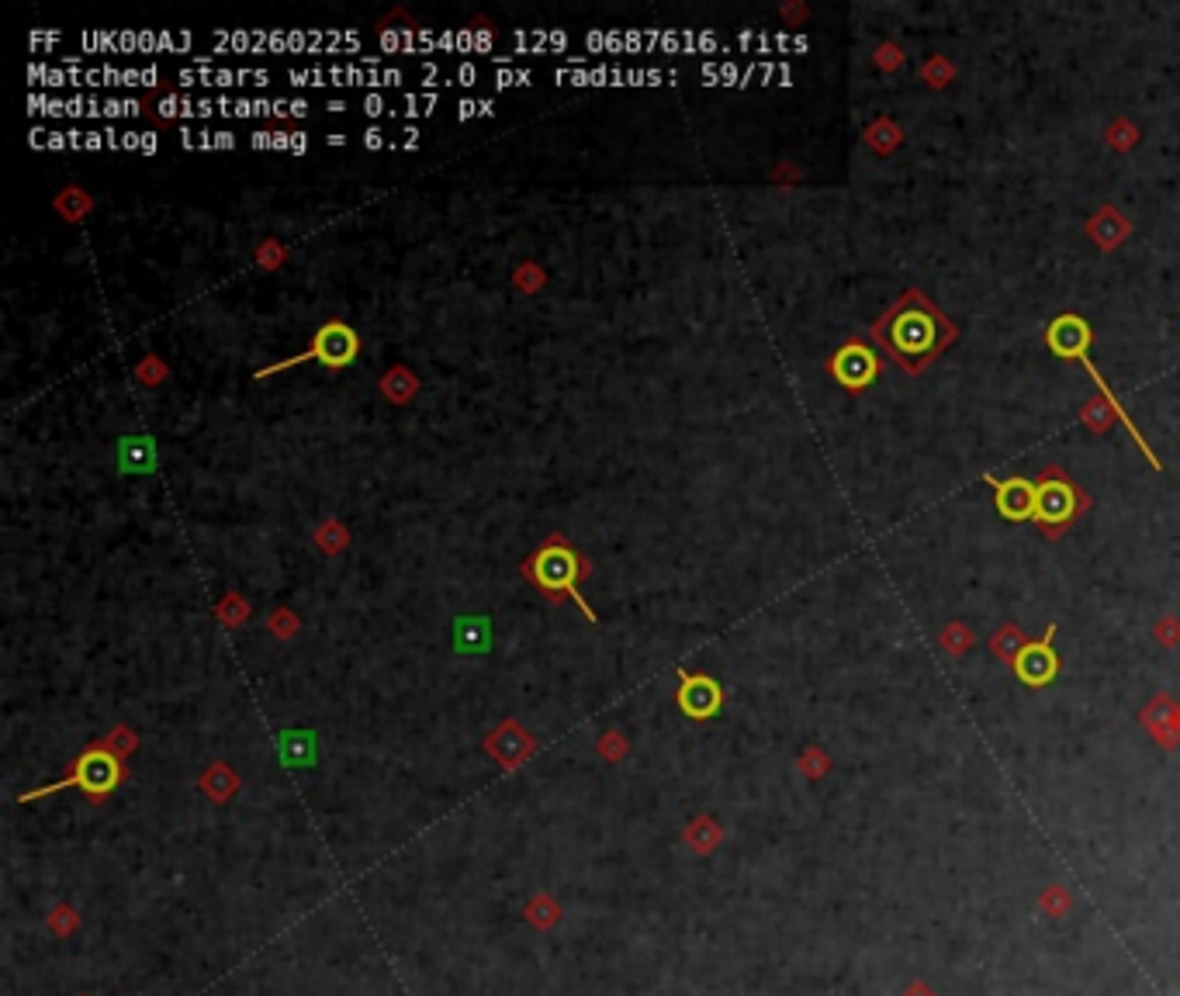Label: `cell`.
<instances>
[{"label":"cell","instance_id":"2e32d148","mask_svg":"<svg viewBox=\"0 0 1180 996\" xmlns=\"http://www.w3.org/2000/svg\"><path fill=\"white\" fill-rule=\"evenodd\" d=\"M530 751H533V741L523 734L520 727H516V723H506V727H502L499 734L488 741V754H492V758H499L506 768H516Z\"/></svg>","mask_w":1180,"mask_h":996},{"label":"cell","instance_id":"e0dca14e","mask_svg":"<svg viewBox=\"0 0 1180 996\" xmlns=\"http://www.w3.org/2000/svg\"><path fill=\"white\" fill-rule=\"evenodd\" d=\"M201 789H205L215 803H229L239 789V775L232 772L229 765H212L205 775H201Z\"/></svg>","mask_w":1180,"mask_h":996},{"label":"cell","instance_id":"277c9868","mask_svg":"<svg viewBox=\"0 0 1180 996\" xmlns=\"http://www.w3.org/2000/svg\"><path fill=\"white\" fill-rule=\"evenodd\" d=\"M215 42L229 45V49H250V52H312V56H343L347 49H360V35L340 32V28H305V32H215Z\"/></svg>","mask_w":1180,"mask_h":996},{"label":"cell","instance_id":"8fae6325","mask_svg":"<svg viewBox=\"0 0 1180 996\" xmlns=\"http://www.w3.org/2000/svg\"><path fill=\"white\" fill-rule=\"evenodd\" d=\"M1052 637H1056V626H1049L1039 640H1025V644L1018 647V654L1011 658L1014 675H1018L1028 689H1042V685H1049L1052 678L1059 675V658H1056V651H1052Z\"/></svg>","mask_w":1180,"mask_h":996},{"label":"cell","instance_id":"7c38bea8","mask_svg":"<svg viewBox=\"0 0 1180 996\" xmlns=\"http://www.w3.org/2000/svg\"><path fill=\"white\" fill-rule=\"evenodd\" d=\"M675 703H679V709L689 720H710L724 706V689H720L717 678L703 675V671H679Z\"/></svg>","mask_w":1180,"mask_h":996},{"label":"cell","instance_id":"ffe728a7","mask_svg":"<svg viewBox=\"0 0 1180 996\" xmlns=\"http://www.w3.org/2000/svg\"><path fill=\"white\" fill-rule=\"evenodd\" d=\"M526 920H530L533 927H540V931H547V927H554L561 920V907L551 900V896H533L530 903H526Z\"/></svg>","mask_w":1180,"mask_h":996},{"label":"cell","instance_id":"44dd1931","mask_svg":"<svg viewBox=\"0 0 1180 996\" xmlns=\"http://www.w3.org/2000/svg\"><path fill=\"white\" fill-rule=\"evenodd\" d=\"M180 139L187 149H232L236 146V135L232 132H191V128H180Z\"/></svg>","mask_w":1180,"mask_h":996},{"label":"cell","instance_id":"52a82bcc","mask_svg":"<svg viewBox=\"0 0 1180 996\" xmlns=\"http://www.w3.org/2000/svg\"><path fill=\"white\" fill-rule=\"evenodd\" d=\"M163 118H302L308 115L305 101H239V97H180L170 94L160 101Z\"/></svg>","mask_w":1180,"mask_h":996},{"label":"cell","instance_id":"f1b7e54d","mask_svg":"<svg viewBox=\"0 0 1180 996\" xmlns=\"http://www.w3.org/2000/svg\"><path fill=\"white\" fill-rule=\"evenodd\" d=\"M104 744H108V747H115V751H118V754H122V758H125V754H129V751H132V747H135V737H132V734H129V730H125V727H118V730H115V734H108V737H104Z\"/></svg>","mask_w":1180,"mask_h":996},{"label":"cell","instance_id":"484cf974","mask_svg":"<svg viewBox=\"0 0 1180 996\" xmlns=\"http://www.w3.org/2000/svg\"><path fill=\"white\" fill-rule=\"evenodd\" d=\"M533 73L530 70H509V66H499L495 70V87H523V83H530Z\"/></svg>","mask_w":1180,"mask_h":996},{"label":"cell","instance_id":"5b68a950","mask_svg":"<svg viewBox=\"0 0 1180 996\" xmlns=\"http://www.w3.org/2000/svg\"><path fill=\"white\" fill-rule=\"evenodd\" d=\"M1046 343H1049V350L1056 353V357H1063V360H1080V364L1087 367V374L1094 377V384L1097 388H1101V395L1108 398L1111 402V412H1115V419H1122V426L1129 429L1132 433V440L1139 443V450L1142 454H1146L1149 460H1153V467L1156 471H1160V460H1156V454L1153 450H1149V443L1142 440V433L1136 429V422L1129 419V415H1125V409H1122V402H1118L1115 395H1111V388L1108 384H1104V377L1094 371V360H1091V343H1094V332H1091V326H1087L1084 319H1080V315H1073V312H1066V315H1059V319H1052L1049 322V329H1046Z\"/></svg>","mask_w":1180,"mask_h":996},{"label":"cell","instance_id":"d6986e66","mask_svg":"<svg viewBox=\"0 0 1180 996\" xmlns=\"http://www.w3.org/2000/svg\"><path fill=\"white\" fill-rule=\"evenodd\" d=\"M720 827L713 824L710 817H696L693 824H689V830H686V844L693 851H700V855H706V851H713L720 844Z\"/></svg>","mask_w":1180,"mask_h":996},{"label":"cell","instance_id":"83f0119b","mask_svg":"<svg viewBox=\"0 0 1180 996\" xmlns=\"http://www.w3.org/2000/svg\"><path fill=\"white\" fill-rule=\"evenodd\" d=\"M360 111H364V115H371V118H378V115H392V104H388L381 94H367L364 101H360Z\"/></svg>","mask_w":1180,"mask_h":996},{"label":"cell","instance_id":"6da1fadb","mask_svg":"<svg viewBox=\"0 0 1180 996\" xmlns=\"http://www.w3.org/2000/svg\"><path fill=\"white\" fill-rule=\"evenodd\" d=\"M959 329L942 315V308L911 288L890 305V312L869 329V339L883 346V353L907 374H921L931 367L952 343Z\"/></svg>","mask_w":1180,"mask_h":996},{"label":"cell","instance_id":"9c48e42d","mask_svg":"<svg viewBox=\"0 0 1180 996\" xmlns=\"http://www.w3.org/2000/svg\"><path fill=\"white\" fill-rule=\"evenodd\" d=\"M828 371L845 391L862 395V391L879 377V371H883V360H879V353L866 343V339H848V343L828 360Z\"/></svg>","mask_w":1180,"mask_h":996},{"label":"cell","instance_id":"4fadbf2b","mask_svg":"<svg viewBox=\"0 0 1180 996\" xmlns=\"http://www.w3.org/2000/svg\"><path fill=\"white\" fill-rule=\"evenodd\" d=\"M983 481L994 488L997 512H1001L1007 523H1028V519H1035V481L994 478V474H983Z\"/></svg>","mask_w":1180,"mask_h":996},{"label":"cell","instance_id":"4316f807","mask_svg":"<svg viewBox=\"0 0 1180 996\" xmlns=\"http://www.w3.org/2000/svg\"><path fill=\"white\" fill-rule=\"evenodd\" d=\"M478 115H495L492 101H461L457 104V118H478Z\"/></svg>","mask_w":1180,"mask_h":996},{"label":"cell","instance_id":"ac0fdd59","mask_svg":"<svg viewBox=\"0 0 1180 996\" xmlns=\"http://www.w3.org/2000/svg\"><path fill=\"white\" fill-rule=\"evenodd\" d=\"M513 42H516V49H526V52H544V49L565 52L568 49L565 32H516Z\"/></svg>","mask_w":1180,"mask_h":996},{"label":"cell","instance_id":"5bb4252c","mask_svg":"<svg viewBox=\"0 0 1180 996\" xmlns=\"http://www.w3.org/2000/svg\"><path fill=\"white\" fill-rule=\"evenodd\" d=\"M177 80L184 83V87H194V83H201V87H243V83H250V87H267L270 83V73L267 70H212V66H198V70H180Z\"/></svg>","mask_w":1180,"mask_h":996},{"label":"cell","instance_id":"7a4b0ae2","mask_svg":"<svg viewBox=\"0 0 1180 996\" xmlns=\"http://www.w3.org/2000/svg\"><path fill=\"white\" fill-rule=\"evenodd\" d=\"M520 571H523V578L530 581L547 602H551V606H558V602H565V599H575V606L582 609L585 620L596 623V613L589 609L582 588H578V581L592 575V564L571 547L565 533H551V537L526 557Z\"/></svg>","mask_w":1180,"mask_h":996},{"label":"cell","instance_id":"9a60e30c","mask_svg":"<svg viewBox=\"0 0 1180 996\" xmlns=\"http://www.w3.org/2000/svg\"><path fill=\"white\" fill-rule=\"evenodd\" d=\"M561 83H578V87H599V83H658L665 73L658 70H620V66H592V70H558Z\"/></svg>","mask_w":1180,"mask_h":996},{"label":"cell","instance_id":"cb8c5ba5","mask_svg":"<svg viewBox=\"0 0 1180 996\" xmlns=\"http://www.w3.org/2000/svg\"><path fill=\"white\" fill-rule=\"evenodd\" d=\"M80 927V913L73 907H66V903H59V907L49 910V931L56 934V938H70L73 931Z\"/></svg>","mask_w":1180,"mask_h":996},{"label":"cell","instance_id":"8992f818","mask_svg":"<svg viewBox=\"0 0 1180 996\" xmlns=\"http://www.w3.org/2000/svg\"><path fill=\"white\" fill-rule=\"evenodd\" d=\"M1087 505H1091V498H1087L1084 488H1080L1063 467H1046L1042 478L1035 481V519L1032 523L1039 526L1046 537H1059V533H1066L1080 516H1084Z\"/></svg>","mask_w":1180,"mask_h":996},{"label":"cell","instance_id":"603a6c76","mask_svg":"<svg viewBox=\"0 0 1180 996\" xmlns=\"http://www.w3.org/2000/svg\"><path fill=\"white\" fill-rule=\"evenodd\" d=\"M253 146H257V149H291V153H305L308 142H305V135L257 132V135H253Z\"/></svg>","mask_w":1180,"mask_h":996},{"label":"cell","instance_id":"3957f363","mask_svg":"<svg viewBox=\"0 0 1180 996\" xmlns=\"http://www.w3.org/2000/svg\"><path fill=\"white\" fill-rule=\"evenodd\" d=\"M125 779H129L125 758L115 751V747L97 741V744L84 747V754H80V758L70 761V768L63 772V779H56L52 786L25 792V796H18V803H35V799L52 796V792H59V789H80L90 799V803L97 806V803H104V799H108L118 786H122Z\"/></svg>","mask_w":1180,"mask_h":996},{"label":"cell","instance_id":"7402d4cb","mask_svg":"<svg viewBox=\"0 0 1180 996\" xmlns=\"http://www.w3.org/2000/svg\"><path fill=\"white\" fill-rule=\"evenodd\" d=\"M437 104H440V94H402V101H398V108L392 111V115L423 118V115H433Z\"/></svg>","mask_w":1180,"mask_h":996},{"label":"cell","instance_id":"30bf717a","mask_svg":"<svg viewBox=\"0 0 1180 996\" xmlns=\"http://www.w3.org/2000/svg\"><path fill=\"white\" fill-rule=\"evenodd\" d=\"M295 87H398L402 70H360V66H329V70H288Z\"/></svg>","mask_w":1180,"mask_h":996},{"label":"cell","instance_id":"4dcf8cb0","mask_svg":"<svg viewBox=\"0 0 1180 996\" xmlns=\"http://www.w3.org/2000/svg\"><path fill=\"white\" fill-rule=\"evenodd\" d=\"M454 80L464 83V87H471V83L478 80V70L471 63H461V66H457V73H454Z\"/></svg>","mask_w":1180,"mask_h":996},{"label":"cell","instance_id":"d4e9b609","mask_svg":"<svg viewBox=\"0 0 1180 996\" xmlns=\"http://www.w3.org/2000/svg\"><path fill=\"white\" fill-rule=\"evenodd\" d=\"M56 208L63 211L70 222H77V218H84L90 211V198H87V191H80V187H66L63 198L56 201Z\"/></svg>","mask_w":1180,"mask_h":996},{"label":"cell","instance_id":"1f68e13d","mask_svg":"<svg viewBox=\"0 0 1180 996\" xmlns=\"http://www.w3.org/2000/svg\"><path fill=\"white\" fill-rule=\"evenodd\" d=\"M364 146L367 149H381V146H385V132H381V128H371V132L364 135Z\"/></svg>","mask_w":1180,"mask_h":996},{"label":"cell","instance_id":"f546056e","mask_svg":"<svg viewBox=\"0 0 1180 996\" xmlns=\"http://www.w3.org/2000/svg\"><path fill=\"white\" fill-rule=\"evenodd\" d=\"M599 751H603V758L616 761V758H623V741L616 734H606L603 741H599Z\"/></svg>","mask_w":1180,"mask_h":996},{"label":"cell","instance_id":"ba28073f","mask_svg":"<svg viewBox=\"0 0 1180 996\" xmlns=\"http://www.w3.org/2000/svg\"><path fill=\"white\" fill-rule=\"evenodd\" d=\"M357 357H360V332L347 326V322L333 319L312 332V346H308L305 353H295V357H288V360H277V364L260 367L257 381H263V377H270V374L291 371V367H298V364H312V360L322 367H329V371H343V367H350Z\"/></svg>","mask_w":1180,"mask_h":996}]
</instances>
